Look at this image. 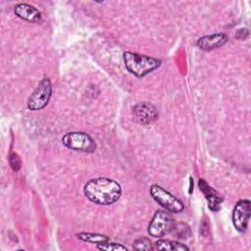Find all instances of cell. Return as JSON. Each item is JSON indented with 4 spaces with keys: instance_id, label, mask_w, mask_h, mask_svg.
<instances>
[{
    "instance_id": "1",
    "label": "cell",
    "mask_w": 251,
    "mask_h": 251,
    "mask_svg": "<svg viewBox=\"0 0 251 251\" xmlns=\"http://www.w3.org/2000/svg\"><path fill=\"white\" fill-rule=\"evenodd\" d=\"M83 192L91 202L108 206L119 200L122 194V187L120 183L112 178L97 177L85 183Z\"/></svg>"
},
{
    "instance_id": "2",
    "label": "cell",
    "mask_w": 251,
    "mask_h": 251,
    "mask_svg": "<svg viewBox=\"0 0 251 251\" xmlns=\"http://www.w3.org/2000/svg\"><path fill=\"white\" fill-rule=\"evenodd\" d=\"M123 57L126 70L137 77H142L152 73L162 63L159 59L130 51L125 52Z\"/></svg>"
},
{
    "instance_id": "3",
    "label": "cell",
    "mask_w": 251,
    "mask_h": 251,
    "mask_svg": "<svg viewBox=\"0 0 251 251\" xmlns=\"http://www.w3.org/2000/svg\"><path fill=\"white\" fill-rule=\"evenodd\" d=\"M150 194L161 207L171 213H180L184 209L182 201L158 184L150 186Z\"/></svg>"
},
{
    "instance_id": "4",
    "label": "cell",
    "mask_w": 251,
    "mask_h": 251,
    "mask_svg": "<svg viewBox=\"0 0 251 251\" xmlns=\"http://www.w3.org/2000/svg\"><path fill=\"white\" fill-rule=\"evenodd\" d=\"M52 83L48 77H43L27 99L26 105L30 111H38L47 106L52 95Z\"/></svg>"
},
{
    "instance_id": "5",
    "label": "cell",
    "mask_w": 251,
    "mask_h": 251,
    "mask_svg": "<svg viewBox=\"0 0 251 251\" xmlns=\"http://www.w3.org/2000/svg\"><path fill=\"white\" fill-rule=\"evenodd\" d=\"M62 143L72 150L86 153L94 152L96 149L95 141L85 132H68L62 137Z\"/></svg>"
},
{
    "instance_id": "6",
    "label": "cell",
    "mask_w": 251,
    "mask_h": 251,
    "mask_svg": "<svg viewBox=\"0 0 251 251\" xmlns=\"http://www.w3.org/2000/svg\"><path fill=\"white\" fill-rule=\"evenodd\" d=\"M174 219L171 215L165 211H156L151 222L148 226V233L153 237H162L170 230L174 226Z\"/></svg>"
},
{
    "instance_id": "7",
    "label": "cell",
    "mask_w": 251,
    "mask_h": 251,
    "mask_svg": "<svg viewBox=\"0 0 251 251\" xmlns=\"http://www.w3.org/2000/svg\"><path fill=\"white\" fill-rule=\"evenodd\" d=\"M251 203L247 199L239 200L232 211V224L236 230L239 232H244L248 227V223L250 219Z\"/></svg>"
},
{
    "instance_id": "8",
    "label": "cell",
    "mask_w": 251,
    "mask_h": 251,
    "mask_svg": "<svg viewBox=\"0 0 251 251\" xmlns=\"http://www.w3.org/2000/svg\"><path fill=\"white\" fill-rule=\"evenodd\" d=\"M132 113L136 122L144 126L152 124L158 118L157 108L149 102H141L136 104L132 109Z\"/></svg>"
},
{
    "instance_id": "9",
    "label": "cell",
    "mask_w": 251,
    "mask_h": 251,
    "mask_svg": "<svg viewBox=\"0 0 251 251\" xmlns=\"http://www.w3.org/2000/svg\"><path fill=\"white\" fill-rule=\"evenodd\" d=\"M228 40V36L224 33H214L200 37L197 40V46L204 51H211L225 45Z\"/></svg>"
},
{
    "instance_id": "10",
    "label": "cell",
    "mask_w": 251,
    "mask_h": 251,
    "mask_svg": "<svg viewBox=\"0 0 251 251\" xmlns=\"http://www.w3.org/2000/svg\"><path fill=\"white\" fill-rule=\"evenodd\" d=\"M14 12L20 19L30 23H38L41 21L40 12L35 7L26 3L17 4L14 8Z\"/></svg>"
},
{
    "instance_id": "11",
    "label": "cell",
    "mask_w": 251,
    "mask_h": 251,
    "mask_svg": "<svg viewBox=\"0 0 251 251\" xmlns=\"http://www.w3.org/2000/svg\"><path fill=\"white\" fill-rule=\"evenodd\" d=\"M198 185L200 187V190L204 193L206 196L208 203H209V208L213 211H218L220 209V204L223 201V199L220 197L218 192L212 188L204 179L200 178L198 181Z\"/></svg>"
},
{
    "instance_id": "12",
    "label": "cell",
    "mask_w": 251,
    "mask_h": 251,
    "mask_svg": "<svg viewBox=\"0 0 251 251\" xmlns=\"http://www.w3.org/2000/svg\"><path fill=\"white\" fill-rule=\"evenodd\" d=\"M154 249L157 250H169V251H182V250H189L188 246L179 243L177 241L169 240V239H160L155 242Z\"/></svg>"
},
{
    "instance_id": "13",
    "label": "cell",
    "mask_w": 251,
    "mask_h": 251,
    "mask_svg": "<svg viewBox=\"0 0 251 251\" xmlns=\"http://www.w3.org/2000/svg\"><path fill=\"white\" fill-rule=\"evenodd\" d=\"M76 238L84 241L86 243H91V244H102L104 242H107L110 240V238L105 235V234H99V233H92V232H79L75 234Z\"/></svg>"
},
{
    "instance_id": "14",
    "label": "cell",
    "mask_w": 251,
    "mask_h": 251,
    "mask_svg": "<svg viewBox=\"0 0 251 251\" xmlns=\"http://www.w3.org/2000/svg\"><path fill=\"white\" fill-rule=\"evenodd\" d=\"M132 248L134 250H153L154 246L151 241L146 237H138L134 240Z\"/></svg>"
},
{
    "instance_id": "15",
    "label": "cell",
    "mask_w": 251,
    "mask_h": 251,
    "mask_svg": "<svg viewBox=\"0 0 251 251\" xmlns=\"http://www.w3.org/2000/svg\"><path fill=\"white\" fill-rule=\"evenodd\" d=\"M99 250H106V251H119V250H127V248L125 245H122L120 243H115V242H104L102 244L96 245Z\"/></svg>"
},
{
    "instance_id": "16",
    "label": "cell",
    "mask_w": 251,
    "mask_h": 251,
    "mask_svg": "<svg viewBox=\"0 0 251 251\" xmlns=\"http://www.w3.org/2000/svg\"><path fill=\"white\" fill-rule=\"evenodd\" d=\"M9 163H10L11 168H12L15 172H18V171L21 169L22 162H21V158L18 156V154H16V153H11V154H10V157H9Z\"/></svg>"
}]
</instances>
